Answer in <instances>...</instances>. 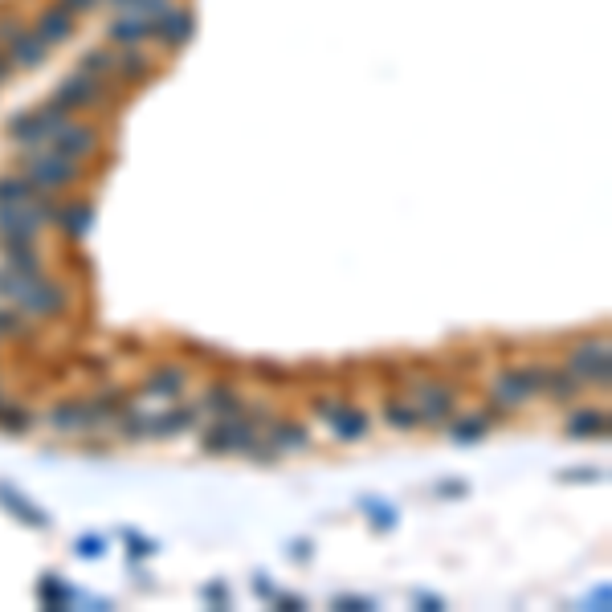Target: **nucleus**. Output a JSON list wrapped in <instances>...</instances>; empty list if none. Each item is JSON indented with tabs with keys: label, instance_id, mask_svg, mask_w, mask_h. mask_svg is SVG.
<instances>
[{
	"label": "nucleus",
	"instance_id": "nucleus-7",
	"mask_svg": "<svg viewBox=\"0 0 612 612\" xmlns=\"http://www.w3.org/2000/svg\"><path fill=\"white\" fill-rule=\"evenodd\" d=\"M568 429H572V433H604V417H580V421H572Z\"/></svg>",
	"mask_w": 612,
	"mask_h": 612
},
{
	"label": "nucleus",
	"instance_id": "nucleus-8",
	"mask_svg": "<svg viewBox=\"0 0 612 612\" xmlns=\"http://www.w3.org/2000/svg\"><path fill=\"white\" fill-rule=\"evenodd\" d=\"M482 433H486V425H482V421H474V425H457V429H453V437H457V441H470V437H482Z\"/></svg>",
	"mask_w": 612,
	"mask_h": 612
},
{
	"label": "nucleus",
	"instance_id": "nucleus-2",
	"mask_svg": "<svg viewBox=\"0 0 612 612\" xmlns=\"http://www.w3.org/2000/svg\"><path fill=\"white\" fill-rule=\"evenodd\" d=\"M568 368L580 376V384H608V343H580L568 355Z\"/></svg>",
	"mask_w": 612,
	"mask_h": 612
},
{
	"label": "nucleus",
	"instance_id": "nucleus-4",
	"mask_svg": "<svg viewBox=\"0 0 612 612\" xmlns=\"http://www.w3.org/2000/svg\"><path fill=\"white\" fill-rule=\"evenodd\" d=\"M33 184L21 180V176H9V180H0V204H29L33 200Z\"/></svg>",
	"mask_w": 612,
	"mask_h": 612
},
{
	"label": "nucleus",
	"instance_id": "nucleus-6",
	"mask_svg": "<svg viewBox=\"0 0 612 612\" xmlns=\"http://www.w3.org/2000/svg\"><path fill=\"white\" fill-rule=\"evenodd\" d=\"M388 421L400 425V429H413L421 417H413V408H408V404H392V408H388Z\"/></svg>",
	"mask_w": 612,
	"mask_h": 612
},
{
	"label": "nucleus",
	"instance_id": "nucleus-5",
	"mask_svg": "<svg viewBox=\"0 0 612 612\" xmlns=\"http://www.w3.org/2000/svg\"><path fill=\"white\" fill-rule=\"evenodd\" d=\"M66 229L74 237H82L90 229V204H78V209H66Z\"/></svg>",
	"mask_w": 612,
	"mask_h": 612
},
{
	"label": "nucleus",
	"instance_id": "nucleus-3",
	"mask_svg": "<svg viewBox=\"0 0 612 612\" xmlns=\"http://www.w3.org/2000/svg\"><path fill=\"white\" fill-rule=\"evenodd\" d=\"M453 408V396L445 388H425V404H421V421H441Z\"/></svg>",
	"mask_w": 612,
	"mask_h": 612
},
{
	"label": "nucleus",
	"instance_id": "nucleus-1",
	"mask_svg": "<svg viewBox=\"0 0 612 612\" xmlns=\"http://www.w3.org/2000/svg\"><path fill=\"white\" fill-rule=\"evenodd\" d=\"M25 180L33 188L58 192V188H70L78 180V168H74L70 156H62V151H41V156H29L25 160Z\"/></svg>",
	"mask_w": 612,
	"mask_h": 612
}]
</instances>
